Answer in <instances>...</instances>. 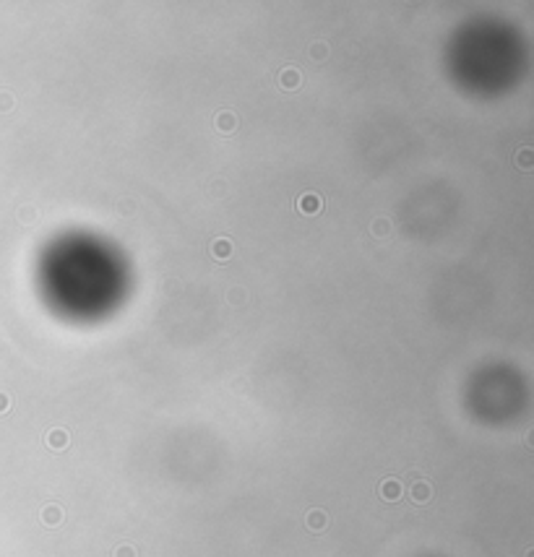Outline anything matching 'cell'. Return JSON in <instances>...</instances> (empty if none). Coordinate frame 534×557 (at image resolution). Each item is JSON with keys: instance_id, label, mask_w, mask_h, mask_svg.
<instances>
[{"instance_id": "9", "label": "cell", "mask_w": 534, "mask_h": 557, "mask_svg": "<svg viewBox=\"0 0 534 557\" xmlns=\"http://www.w3.org/2000/svg\"><path fill=\"white\" fill-rule=\"evenodd\" d=\"M232 115H219V128L224 125V128H232V120H230Z\"/></svg>"}, {"instance_id": "6", "label": "cell", "mask_w": 534, "mask_h": 557, "mask_svg": "<svg viewBox=\"0 0 534 557\" xmlns=\"http://www.w3.org/2000/svg\"><path fill=\"white\" fill-rule=\"evenodd\" d=\"M214 253H216V255H227V253H230V245H227V240H219V242L214 245Z\"/></svg>"}, {"instance_id": "2", "label": "cell", "mask_w": 534, "mask_h": 557, "mask_svg": "<svg viewBox=\"0 0 534 557\" xmlns=\"http://www.w3.org/2000/svg\"><path fill=\"white\" fill-rule=\"evenodd\" d=\"M412 497L417 503H425L428 497H430V484H425V482H417L414 487H412Z\"/></svg>"}, {"instance_id": "8", "label": "cell", "mask_w": 534, "mask_h": 557, "mask_svg": "<svg viewBox=\"0 0 534 557\" xmlns=\"http://www.w3.org/2000/svg\"><path fill=\"white\" fill-rule=\"evenodd\" d=\"M321 521H323V516H321L318 510H316V513H310V526H313V529H321V526H323Z\"/></svg>"}, {"instance_id": "1", "label": "cell", "mask_w": 534, "mask_h": 557, "mask_svg": "<svg viewBox=\"0 0 534 557\" xmlns=\"http://www.w3.org/2000/svg\"><path fill=\"white\" fill-rule=\"evenodd\" d=\"M381 495L386 497V500H396V497L402 495V487H399V482H396V479H388V482H383V484H381Z\"/></svg>"}, {"instance_id": "4", "label": "cell", "mask_w": 534, "mask_h": 557, "mask_svg": "<svg viewBox=\"0 0 534 557\" xmlns=\"http://www.w3.org/2000/svg\"><path fill=\"white\" fill-rule=\"evenodd\" d=\"M60 518H63V516H60V508H52V505L44 508V523H47V526H55Z\"/></svg>"}, {"instance_id": "3", "label": "cell", "mask_w": 534, "mask_h": 557, "mask_svg": "<svg viewBox=\"0 0 534 557\" xmlns=\"http://www.w3.org/2000/svg\"><path fill=\"white\" fill-rule=\"evenodd\" d=\"M318 206H321V203H318L316 195H302V198H300V209H302V211H316Z\"/></svg>"}, {"instance_id": "7", "label": "cell", "mask_w": 534, "mask_h": 557, "mask_svg": "<svg viewBox=\"0 0 534 557\" xmlns=\"http://www.w3.org/2000/svg\"><path fill=\"white\" fill-rule=\"evenodd\" d=\"M295 76H297L295 71H287V73L282 76V83H287V86H295V83H297V78H295Z\"/></svg>"}, {"instance_id": "5", "label": "cell", "mask_w": 534, "mask_h": 557, "mask_svg": "<svg viewBox=\"0 0 534 557\" xmlns=\"http://www.w3.org/2000/svg\"><path fill=\"white\" fill-rule=\"evenodd\" d=\"M50 445H52V448H63V445H65V432H63V430L50 432Z\"/></svg>"}, {"instance_id": "10", "label": "cell", "mask_w": 534, "mask_h": 557, "mask_svg": "<svg viewBox=\"0 0 534 557\" xmlns=\"http://www.w3.org/2000/svg\"><path fill=\"white\" fill-rule=\"evenodd\" d=\"M115 557H133V549H130V547H123L120 552H115Z\"/></svg>"}]
</instances>
